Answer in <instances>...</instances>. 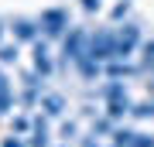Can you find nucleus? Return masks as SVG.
<instances>
[{
	"mask_svg": "<svg viewBox=\"0 0 154 147\" xmlns=\"http://www.w3.org/2000/svg\"><path fill=\"white\" fill-rule=\"evenodd\" d=\"M4 147H24V144H21V140H7Z\"/></svg>",
	"mask_w": 154,
	"mask_h": 147,
	"instance_id": "0eeeda50",
	"label": "nucleus"
},
{
	"mask_svg": "<svg viewBox=\"0 0 154 147\" xmlns=\"http://www.w3.org/2000/svg\"><path fill=\"white\" fill-rule=\"evenodd\" d=\"M41 27H45L48 34H58L62 27H65V14H62V11H48V14L41 17Z\"/></svg>",
	"mask_w": 154,
	"mask_h": 147,
	"instance_id": "f03ea898",
	"label": "nucleus"
},
{
	"mask_svg": "<svg viewBox=\"0 0 154 147\" xmlns=\"http://www.w3.org/2000/svg\"><path fill=\"white\" fill-rule=\"evenodd\" d=\"M89 58H93V62L116 58V34H110V31L93 34V38H89Z\"/></svg>",
	"mask_w": 154,
	"mask_h": 147,
	"instance_id": "f257e3e1",
	"label": "nucleus"
},
{
	"mask_svg": "<svg viewBox=\"0 0 154 147\" xmlns=\"http://www.w3.org/2000/svg\"><path fill=\"white\" fill-rule=\"evenodd\" d=\"M17 58V48H0V62H14Z\"/></svg>",
	"mask_w": 154,
	"mask_h": 147,
	"instance_id": "423d86ee",
	"label": "nucleus"
},
{
	"mask_svg": "<svg viewBox=\"0 0 154 147\" xmlns=\"http://www.w3.org/2000/svg\"><path fill=\"white\" fill-rule=\"evenodd\" d=\"M34 69H38L41 75H48V72H51V58H48V51H45V44L34 48Z\"/></svg>",
	"mask_w": 154,
	"mask_h": 147,
	"instance_id": "7ed1b4c3",
	"label": "nucleus"
},
{
	"mask_svg": "<svg viewBox=\"0 0 154 147\" xmlns=\"http://www.w3.org/2000/svg\"><path fill=\"white\" fill-rule=\"evenodd\" d=\"M14 34H17L21 41H31L34 34H38V27H34V21H17V24H14Z\"/></svg>",
	"mask_w": 154,
	"mask_h": 147,
	"instance_id": "20e7f679",
	"label": "nucleus"
},
{
	"mask_svg": "<svg viewBox=\"0 0 154 147\" xmlns=\"http://www.w3.org/2000/svg\"><path fill=\"white\" fill-rule=\"evenodd\" d=\"M45 109H48V113H58V109H62V99L58 96H48V99H45Z\"/></svg>",
	"mask_w": 154,
	"mask_h": 147,
	"instance_id": "39448f33",
	"label": "nucleus"
}]
</instances>
